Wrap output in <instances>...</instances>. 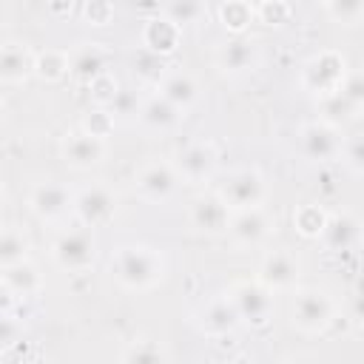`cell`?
Instances as JSON below:
<instances>
[{
	"mask_svg": "<svg viewBox=\"0 0 364 364\" xmlns=\"http://www.w3.org/2000/svg\"><path fill=\"white\" fill-rule=\"evenodd\" d=\"M290 6L287 3H282V0H264V3H253V14H256V20L259 23H267V26H279V23H287V17H290Z\"/></svg>",
	"mask_w": 364,
	"mask_h": 364,
	"instance_id": "35",
	"label": "cell"
},
{
	"mask_svg": "<svg viewBox=\"0 0 364 364\" xmlns=\"http://www.w3.org/2000/svg\"><path fill=\"white\" fill-rule=\"evenodd\" d=\"M344 77H347V60H344V54L330 51V48L313 54L301 65V85L310 94H316L318 100L327 94H336L341 88Z\"/></svg>",
	"mask_w": 364,
	"mask_h": 364,
	"instance_id": "2",
	"label": "cell"
},
{
	"mask_svg": "<svg viewBox=\"0 0 364 364\" xmlns=\"http://www.w3.org/2000/svg\"><path fill=\"white\" fill-rule=\"evenodd\" d=\"M171 23H176L179 28L185 23H199L205 14H208V6L205 3H196V0H173V3H165L159 9Z\"/></svg>",
	"mask_w": 364,
	"mask_h": 364,
	"instance_id": "30",
	"label": "cell"
},
{
	"mask_svg": "<svg viewBox=\"0 0 364 364\" xmlns=\"http://www.w3.org/2000/svg\"><path fill=\"white\" fill-rule=\"evenodd\" d=\"M270 230H273V219L262 208H253V210H236L233 213L228 236L239 247H256L270 236Z\"/></svg>",
	"mask_w": 364,
	"mask_h": 364,
	"instance_id": "18",
	"label": "cell"
},
{
	"mask_svg": "<svg viewBox=\"0 0 364 364\" xmlns=\"http://www.w3.org/2000/svg\"><path fill=\"white\" fill-rule=\"evenodd\" d=\"M114 117L105 111V108H94V111H88V117L82 119V131H88L91 136H100V139H105L111 131H114Z\"/></svg>",
	"mask_w": 364,
	"mask_h": 364,
	"instance_id": "37",
	"label": "cell"
},
{
	"mask_svg": "<svg viewBox=\"0 0 364 364\" xmlns=\"http://www.w3.org/2000/svg\"><path fill=\"white\" fill-rule=\"evenodd\" d=\"M293 225L304 236H321V230L327 225V213L318 205H301L293 210Z\"/></svg>",
	"mask_w": 364,
	"mask_h": 364,
	"instance_id": "33",
	"label": "cell"
},
{
	"mask_svg": "<svg viewBox=\"0 0 364 364\" xmlns=\"http://www.w3.org/2000/svg\"><path fill=\"white\" fill-rule=\"evenodd\" d=\"M105 111L114 117V122H134V119H139L142 102L136 100V94H134V91L119 88V91H117V97L108 102V108H105Z\"/></svg>",
	"mask_w": 364,
	"mask_h": 364,
	"instance_id": "31",
	"label": "cell"
},
{
	"mask_svg": "<svg viewBox=\"0 0 364 364\" xmlns=\"http://www.w3.org/2000/svg\"><path fill=\"white\" fill-rule=\"evenodd\" d=\"M301 279V264L290 250H270L262 256L259 262V279L270 293H282V290H296Z\"/></svg>",
	"mask_w": 364,
	"mask_h": 364,
	"instance_id": "9",
	"label": "cell"
},
{
	"mask_svg": "<svg viewBox=\"0 0 364 364\" xmlns=\"http://www.w3.org/2000/svg\"><path fill=\"white\" fill-rule=\"evenodd\" d=\"M230 219H233V210L228 208V202L219 193H199L188 205V222H191V228H196L205 236L228 233Z\"/></svg>",
	"mask_w": 364,
	"mask_h": 364,
	"instance_id": "7",
	"label": "cell"
},
{
	"mask_svg": "<svg viewBox=\"0 0 364 364\" xmlns=\"http://www.w3.org/2000/svg\"><path fill=\"white\" fill-rule=\"evenodd\" d=\"M26 259H28V239L23 236V230L9 225L0 236V264L9 267L17 262H26Z\"/></svg>",
	"mask_w": 364,
	"mask_h": 364,
	"instance_id": "28",
	"label": "cell"
},
{
	"mask_svg": "<svg viewBox=\"0 0 364 364\" xmlns=\"http://www.w3.org/2000/svg\"><path fill=\"white\" fill-rule=\"evenodd\" d=\"M290 321L301 333H321V330H327V324L333 321V299L324 290H316V287L299 290L293 296Z\"/></svg>",
	"mask_w": 364,
	"mask_h": 364,
	"instance_id": "5",
	"label": "cell"
},
{
	"mask_svg": "<svg viewBox=\"0 0 364 364\" xmlns=\"http://www.w3.org/2000/svg\"><path fill=\"white\" fill-rule=\"evenodd\" d=\"M228 299L233 301L242 324L264 327L273 316V293L262 282H236L230 284Z\"/></svg>",
	"mask_w": 364,
	"mask_h": 364,
	"instance_id": "3",
	"label": "cell"
},
{
	"mask_svg": "<svg viewBox=\"0 0 364 364\" xmlns=\"http://www.w3.org/2000/svg\"><path fill=\"white\" fill-rule=\"evenodd\" d=\"M173 168L182 182H191V185L208 182L216 171V151L208 142H191L176 154Z\"/></svg>",
	"mask_w": 364,
	"mask_h": 364,
	"instance_id": "14",
	"label": "cell"
},
{
	"mask_svg": "<svg viewBox=\"0 0 364 364\" xmlns=\"http://www.w3.org/2000/svg\"><path fill=\"white\" fill-rule=\"evenodd\" d=\"M88 88H91V94H94V102H97L100 108H108V102H111V100L117 97V91H119V82L105 71V74L97 77Z\"/></svg>",
	"mask_w": 364,
	"mask_h": 364,
	"instance_id": "39",
	"label": "cell"
},
{
	"mask_svg": "<svg viewBox=\"0 0 364 364\" xmlns=\"http://www.w3.org/2000/svg\"><path fill=\"white\" fill-rule=\"evenodd\" d=\"M156 91H159V97H165L171 105H176L182 114H185V111L196 102V97H199V85H196V80H193L188 71H168V74L159 80Z\"/></svg>",
	"mask_w": 364,
	"mask_h": 364,
	"instance_id": "23",
	"label": "cell"
},
{
	"mask_svg": "<svg viewBox=\"0 0 364 364\" xmlns=\"http://www.w3.org/2000/svg\"><path fill=\"white\" fill-rule=\"evenodd\" d=\"M353 318H355V321L364 327V290H361V293L353 299Z\"/></svg>",
	"mask_w": 364,
	"mask_h": 364,
	"instance_id": "41",
	"label": "cell"
},
{
	"mask_svg": "<svg viewBox=\"0 0 364 364\" xmlns=\"http://www.w3.org/2000/svg\"><path fill=\"white\" fill-rule=\"evenodd\" d=\"M318 239L324 242L327 250L344 253V250H350V247L358 245V239H361V225H358L350 213H333V216H327V225H324V230H321Z\"/></svg>",
	"mask_w": 364,
	"mask_h": 364,
	"instance_id": "21",
	"label": "cell"
},
{
	"mask_svg": "<svg viewBox=\"0 0 364 364\" xmlns=\"http://www.w3.org/2000/svg\"><path fill=\"white\" fill-rule=\"evenodd\" d=\"M176 185H179V173L171 162H148L136 171V179H134L136 196L145 202H154V205L168 202L173 196Z\"/></svg>",
	"mask_w": 364,
	"mask_h": 364,
	"instance_id": "8",
	"label": "cell"
},
{
	"mask_svg": "<svg viewBox=\"0 0 364 364\" xmlns=\"http://www.w3.org/2000/svg\"><path fill=\"white\" fill-rule=\"evenodd\" d=\"M134 71H136L142 80H154L156 85H159V80L168 74L162 57H156V54H151V51H145V48L134 57Z\"/></svg>",
	"mask_w": 364,
	"mask_h": 364,
	"instance_id": "34",
	"label": "cell"
},
{
	"mask_svg": "<svg viewBox=\"0 0 364 364\" xmlns=\"http://www.w3.org/2000/svg\"><path fill=\"white\" fill-rule=\"evenodd\" d=\"M239 324H242V318H239L233 301L228 299V293L219 296V299H210V301L196 313V327H199V333H205V336H210V338L230 336L233 330H239Z\"/></svg>",
	"mask_w": 364,
	"mask_h": 364,
	"instance_id": "15",
	"label": "cell"
},
{
	"mask_svg": "<svg viewBox=\"0 0 364 364\" xmlns=\"http://www.w3.org/2000/svg\"><path fill=\"white\" fill-rule=\"evenodd\" d=\"M338 94L355 108V111H364V71H347Z\"/></svg>",
	"mask_w": 364,
	"mask_h": 364,
	"instance_id": "36",
	"label": "cell"
},
{
	"mask_svg": "<svg viewBox=\"0 0 364 364\" xmlns=\"http://www.w3.org/2000/svg\"><path fill=\"white\" fill-rule=\"evenodd\" d=\"M256 20L253 14V3H242V0H228L219 6V23L233 34L242 37V31Z\"/></svg>",
	"mask_w": 364,
	"mask_h": 364,
	"instance_id": "26",
	"label": "cell"
},
{
	"mask_svg": "<svg viewBox=\"0 0 364 364\" xmlns=\"http://www.w3.org/2000/svg\"><path fill=\"white\" fill-rule=\"evenodd\" d=\"M353 117H358V111H355L338 91H336V94H327V97L318 100V119H321V122L338 128V125L350 122Z\"/></svg>",
	"mask_w": 364,
	"mask_h": 364,
	"instance_id": "27",
	"label": "cell"
},
{
	"mask_svg": "<svg viewBox=\"0 0 364 364\" xmlns=\"http://www.w3.org/2000/svg\"><path fill=\"white\" fill-rule=\"evenodd\" d=\"M68 63H71V77L77 82H88V85L108 71V54L97 43H82V46L71 48Z\"/></svg>",
	"mask_w": 364,
	"mask_h": 364,
	"instance_id": "20",
	"label": "cell"
},
{
	"mask_svg": "<svg viewBox=\"0 0 364 364\" xmlns=\"http://www.w3.org/2000/svg\"><path fill=\"white\" fill-rule=\"evenodd\" d=\"M287 364H316V361H310V358H293V361H287Z\"/></svg>",
	"mask_w": 364,
	"mask_h": 364,
	"instance_id": "42",
	"label": "cell"
},
{
	"mask_svg": "<svg viewBox=\"0 0 364 364\" xmlns=\"http://www.w3.org/2000/svg\"><path fill=\"white\" fill-rule=\"evenodd\" d=\"M182 117H185V114H182L176 105H171L165 97H159V94L148 97V100L142 102V111H139V122H142L145 128H151V131H171V128L179 125Z\"/></svg>",
	"mask_w": 364,
	"mask_h": 364,
	"instance_id": "24",
	"label": "cell"
},
{
	"mask_svg": "<svg viewBox=\"0 0 364 364\" xmlns=\"http://www.w3.org/2000/svg\"><path fill=\"white\" fill-rule=\"evenodd\" d=\"M341 136H338V128L316 119V122H307L301 131H299V151L304 159L310 162H330L336 156H341Z\"/></svg>",
	"mask_w": 364,
	"mask_h": 364,
	"instance_id": "10",
	"label": "cell"
},
{
	"mask_svg": "<svg viewBox=\"0 0 364 364\" xmlns=\"http://www.w3.org/2000/svg\"><path fill=\"white\" fill-rule=\"evenodd\" d=\"M34 51L23 40H6L0 46V82L3 85H20L28 77H34Z\"/></svg>",
	"mask_w": 364,
	"mask_h": 364,
	"instance_id": "17",
	"label": "cell"
},
{
	"mask_svg": "<svg viewBox=\"0 0 364 364\" xmlns=\"http://www.w3.org/2000/svg\"><path fill=\"white\" fill-rule=\"evenodd\" d=\"M60 156L74 171H88L105 159V139L91 136L88 131L77 128L60 139Z\"/></svg>",
	"mask_w": 364,
	"mask_h": 364,
	"instance_id": "12",
	"label": "cell"
},
{
	"mask_svg": "<svg viewBox=\"0 0 364 364\" xmlns=\"http://www.w3.org/2000/svg\"><path fill=\"white\" fill-rule=\"evenodd\" d=\"M321 9L333 23L341 26H358L364 20V0H327Z\"/></svg>",
	"mask_w": 364,
	"mask_h": 364,
	"instance_id": "29",
	"label": "cell"
},
{
	"mask_svg": "<svg viewBox=\"0 0 364 364\" xmlns=\"http://www.w3.org/2000/svg\"><path fill=\"white\" fill-rule=\"evenodd\" d=\"M34 77L40 82H60L65 77H71V63H68V51L63 48H43L34 57Z\"/></svg>",
	"mask_w": 364,
	"mask_h": 364,
	"instance_id": "25",
	"label": "cell"
},
{
	"mask_svg": "<svg viewBox=\"0 0 364 364\" xmlns=\"http://www.w3.org/2000/svg\"><path fill=\"white\" fill-rule=\"evenodd\" d=\"M122 364H168V355L159 344L142 338V341H134L125 353H122Z\"/></svg>",
	"mask_w": 364,
	"mask_h": 364,
	"instance_id": "32",
	"label": "cell"
},
{
	"mask_svg": "<svg viewBox=\"0 0 364 364\" xmlns=\"http://www.w3.org/2000/svg\"><path fill=\"white\" fill-rule=\"evenodd\" d=\"M228 208L236 213V210H253V208H262L264 196H267V188H264V179L259 171L253 168H245V171H236L225 179V185L216 191Z\"/></svg>",
	"mask_w": 364,
	"mask_h": 364,
	"instance_id": "6",
	"label": "cell"
},
{
	"mask_svg": "<svg viewBox=\"0 0 364 364\" xmlns=\"http://www.w3.org/2000/svg\"><path fill=\"white\" fill-rule=\"evenodd\" d=\"M341 159L353 173L364 176V134H355L341 145Z\"/></svg>",
	"mask_w": 364,
	"mask_h": 364,
	"instance_id": "38",
	"label": "cell"
},
{
	"mask_svg": "<svg viewBox=\"0 0 364 364\" xmlns=\"http://www.w3.org/2000/svg\"><path fill=\"white\" fill-rule=\"evenodd\" d=\"M259 63V48L250 37H230L228 43H222L216 48V68L228 77H239V74H247L253 71Z\"/></svg>",
	"mask_w": 364,
	"mask_h": 364,
	"instance_id": "16",
	"label": "cell"
},
{
	"mask_svg": "<svg viewBox=\"0 0 364 364\" xmlns=\"http://www.w3.org/2000/svg\"><path fill=\"white\" fill-rule=\"evenodd\" d=\"M97 256V245H94V236L88 228H74V230H65L54 239L51 245V259L57 267L68 270V273H80L85 267H91Z\"/></svg>",
	"mask_w": 364,
	"mask_h": 364,
	"instance_id": "4",
	"label": "cell"
},
{
	"mask_svg": "<svg viewBox=\"0 0 364 364\" xmlns=\"http://www.w3.org/2000/svg\"><path fill=\"white\" fill-rule=\"evenodd\" d=\"M117 210V196L105 185L82 188L74 196V216L82 222V228H100L105 225Z\"/></svg>",
	"mask_w": 364,
	"mask_h": 364,
	"instance_id": "13",
	"label": "cell"
},
{
	"mask_svg": "<svg viewBox=\"0 0 364 364\" xmlns=\"http://www.w3.org/2000/svg\"><path fill=\"white\" fill-rule=\"evenodd\" d=\"M111 270L114 279L131 290V293H145L151 287H156L165 276V262L154 247L145 245H128L119 247L111 259Z\"/></svg>",
	"mask_w": 364,
	"mask_h": 364,
	"instance_id": "1",
	"label": "cell"
},
{
	"mask_svg": "<svg viewBox=\"0 0 364 364\" xmlns=\"http://www.w3.org/2000/svg\"><path fill=\"white\" fill-rule=\"evenodd\" d=\"M0 279H3V290H6V296H17V299H28V296L40 293V287H43L40 270H37L28 259L3 267V270H0Z\"/></svg>",
	"mask_w": 364,
	"mask_h": 364,
	"instance_id": "22",
	"label": "cell"
},
{
	"mask_svg": "<svg viewBox=\"0 0 364 364\" xmlns=\"http://www.w3.org/2000/svg\"><path fill=\"white\" fill-rule=\"evenodd\" d=\"M28 208L43 222H60L74 213V193L60 182H40L28 193Z\"/></svg>",
	"mask_w": 364,
	"mask_h": 364,
	"instance_id": "11",
	"label": "cell"
},
{
	"mask_svg": "<svg viewBox=\"0 0 364 364\" xmlns=\"http://www.w3.org/2000/svg\"><path fill=\"white\" fill-rule=\"evenodd\" d=\"M80 11H82L88 26H105L114 17V6L111 3H85Z\"/></svg>",
	"mask_w": 364,
	"mask_h": 364,
	"instance_id": "40",
	"label": "cell"
},
{
	"mask_svg": "<svg viewBox=\"0 0 364 364\" xmlns=\"http://www.w3.org/2000/svg\"><path fill=\"white\" fill-rule=\"evenodd\" d=\"M179 37H182V28L176 23H171L162 11L142 20V48L156 54V57L173 54L176 46H179Z\"/></svg>",
	"mask_w": 364,
	"mask_h": 364,
	"instance_id": "19",
	"label": "cell"
}]
</instances>
